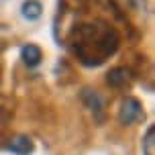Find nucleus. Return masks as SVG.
I'll list each match as a JSON object with an SVG mask.
<instances>
[{
  "instance_id": "nucleus-1",
  "label": "nucleus",
  "mask_w": 155,
  "mask_h": 155,
  "mask_svg": "<svg viewBox=\"0 0 155 155\" xmlns=\"http://www.w3.org/2000/svg\"><path fill=\"white\" fill-rule=\"evenodd\" d=\"M71 53L76 55L80 63L86 68H98L116 53L120 45L118 33L106 25L104 21H92V23H80L70 31L68 37Z\"/></svg>"
},
{
  "instance_id": "nucleus-2",
  "label": "nucleus",
  "mask_w": 155,
  "mask_h": 155,
  "mask_svg": "<svg viewBox=\"0 0 155 155\" xmlns=\"http://www.w3.org/2000/svg\"><path fill=\"white\" fill-rule=\"evenodd\" d=\"M145 120V110H143V104H141L135 96H127L120 102V108H118V123L129 127V124L135 123H143Z\"/></svg>"
},
{
  "instance_id": "nucleus-3",
  "label": "nucleus",
  "mask_w": 155,
  "mask_h": 155,
  "mask_svg": "<svg viewBox=\"0 0 155 155\" xmlns=\"http://www.w3.org/2000/svg\"><path fill=\"white\" fill-rule=\"evenodd\" d=\"M80 98H82L86 108L94 114V118H96L98 123H102V112H104L102 108H104V104H102L100 94H96L94 90H90V88H84V90L80 92Z\"/></svg>"
},
{
  "instance_id": "nucleus-4",
  "label": "nucleus",
  "mask_w": 155,
  "mask_h": 155,
  "mask_svg": "<svg viewBox=\"0 0 155 155\" xmlns=\"http://www.w3.org/2000/svg\"><path fill=\"white\" fill-rule=\"evenodd\" d=\"M6 149L15 155H31L35 145H33L31 137H27V135H16V137H12V139L6 143Z\"/></svg>"
},
{
  "instance_id": "nucleus-5",
  "label": "nucleus",
  "mask_w": 155,
  "mask_h": 155,
  "mask_svg": "<svg viewBox=\"0 0 155 155\" xmlns=\"http://www.w3.org/2000/svg\"><path fill=\"white\" fill-rule=\"evenodd\" d=\"M21 59L27 68H37L41 59H43V51L39 45H33V43H27V45L21 47Z\"/></svg>"
},
{
  "instance_id": "nucleus-6",
  "label": "nucleus",
  "mask_w": 155,
  "mask_h": 155,
  "mask_svg": "<svg viewBox=\"0 0 155 155\" xmlns=\"http://www.w3.org/2000/svg\"><path fill=\"white\" fill-rule=\"evenodd\" d=\"M129 82H131V74L127 68H112L106 74V84L110 88H124L129 86Z\"/></svg>"
},
{
  "instance_id": "nucleus-7",
  "label": "nucleus",
  "mask_w": 155,
  "mask_h": 155,
  "mask_svg": "<svg viewBox=\"0 0 155 155\" xmlns=\"http://www.w3.org/2000/svg\"><path fill=\"white\" fill-rule=\"evenodd\" d=\"M41 15H43V4H41L39 0H25L23 2V6H21V16H23L25 21L33 23V21L41 18Z\"/></svg>"
},
{
  "instance_id": "nucleus-8",
  "label": "nucleus",
  "mask_w": 155,
  "mask_h": 155,
  "mask_svg": "<svg viewBox=\"0 0 155 155\" xmlns=\"http://www.w3.org/2000/svg\"><path fill=\"white\" fill-rule=\"evenodd\" d=\"M141 149H143V155H155V127H147V131L143 135V141H141Z\"/></svg>"
},
{
  "instance_id": "nucleus-9",
  "label": "nucleus",
  "mask_w": 155,
  "mask_h": 155,
  "mask_svg": "<svg viewBox=\"0 0 155 155\" xmlns=\"http://www.w3.org/2000/svg\"><path fill=\"white\" fill-rule=\"evenodd\" d=\"M2 2H4V0H0V4H2Z\"/></svg>"
}]
</instances>
